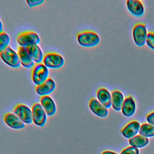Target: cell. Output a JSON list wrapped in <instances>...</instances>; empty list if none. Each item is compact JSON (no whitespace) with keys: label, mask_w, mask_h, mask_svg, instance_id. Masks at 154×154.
I'll list each match as a JSON object with an SVG mask.
<instances>
[{"label":"cell","mask_w":154,"mask_h":154,"mask_svg":"<svg viewBox=\"0 0 154 154\" xmlns=\"http://www.w3.org/2000/svg\"><path fill=\"white\" fill-rule=\"evenodd\" d=\"M43 64L50 69H60L64 64V57L60 54L55 52H49L44 55Z\"/></svg>","instance_id":"4"},{"label":"cell","mask_w":154,"mask_h":154,"mask_svg":"<svg viewBox=\"0 0 154 154\" xmlns=\"http://www.w3.org/2000/svg\"><path fill=\"white\" fill-rule=\"evenodd\" d=\"M140 126V123L137 121L130 122L121 130V132L123 137L130 139L135 136L139 132Z\"/></svg>","instance_id":"15"},{"label":"cell","mask_w":154,"mask_h":154,"mask_svg":"<svg viewBox=\"0 0 154 154\" xmlns=\"http://www.w3.org/2000/svg\"><path fill=\"white\" fill-rule=\"evenodd\" d=\"M76 39L79 45L91 48L99 45L100 43V37L97 32L93 31H83L76 34Z\"/></svg>","instance_id":"1"},{"label":"cell","mask_w":154,"mask_h":154,"mask_svg":"<svg viewBox=\"0 0 154 154\" xmlns=\"http://www.w3.org/2000/svg\"><path fill=\"white\" fill-rule=\"evenodd\" d=\"M40 104L45 111L48 116H52L57 112V106L53 99L49 95L41 96Z\"/></svg>","instance_id":"11"},{"label":"cell","mask_w":154,"mask_h":154,"mask_svg":"<svg viewBox=\"0 0 154 154\" xmlns=\"http://www.w3.org/2000/svg\"><path fill=\"white\" fill-rule=\"evenodd\" d=\"M149 139L141 135H137L131 138L129 140V144L131 146L136 148H141L147 146L149 143Z\"/></svg>","instance_id":"20"},{"label":"cell","mask_w":154,"mask_h":154,"mask_svg":"<svg viewBox=\"0 0 154 154\" xmlns=\"http://www.w3.org/2000/svg\"><path fill=\"white\" fill-rule=\"evenodd\" d=\"M139 133L146 138L154 137V126L149 123H143L140 126Z\"/></svg>","instance_id":"21"},{"label":"cell","mask_w":154,"mask_h":154,"mask_svg":"<svg viewBox=\"0 0 154 154\" xmlns=\"http://www.w3.org/2000/svg\"><path fill=\"white\" fill-rule=\"evenodd\" d=\"M101 154H117V153L116 152H112V151H109V150H106V151H104Z\"/></svg>","instance_id":"27"},{"label":"cell","mask_w":154,"mask_h":154,"mask_svg":"<svg viewBox=\"0 0 154 154\" xmlns=\"http://www.w3.org/2000/svg\"><path fill=\"white\" fill-rule=\"evenodd\" d=\"M0 58L11 67L17 68L20 66L17 52L9 46L0 52Z\"/></svg>","instance_id":"5"},{"label":"cell","mask_w":154,"mask_h":154,"mask_svg":"<svg viewBox=\"0 0 154 154\" xmlns=\"http://www.w3.org/2000/svg\"><path fill=\"white\" fill-rule=\"evenodd\" d=\"M15 114L25 124H31L32 122V111L30 108L23 103H19L15 105L13 109Z\"/></svg>","instance_id":"7"},{"label":"cell","mask_w":154,"mask_h":154,"mask_svg":"<svg viewBox=\"0 0 154 154\" xmlns=\"http://www.w3.org/2000/svg\"><path fill=\"white\" fill-rule=\"evenodd\" d=\"M16 41L19 46L26 48L33 45H38L40 42V37L36 32L25 31L17 34Z\"/></svg>","instance_id":"2"},{"label":"cell","mask_w":154,"mask_h":154,"mask_svg":"<svg viewBox=\"0 0 154 154\" xmlns=\"http://www.w3.org/2000/svg\"><path fill=\"white\" fill-rule=\"evenodd\" d=\"M2 31H3V24H2V22L0 19V32Z\"/></svg>","instance_id":"28"},{"label":"cell","mask_w":154,"mask_h":154,"mask_svg":"<svg viewBox=\"0 0 154 154\" xmlns=\"http://www.w3.org/2000/svg\"><path fill=\"white\" fill-rule=\"evenodd\" d=\"M124 102V97L121 91L114 90L111 93V106L117 111L122 110Z\"/></svg>","instance_id":"19"},{"label":"cell","mask_w":154,"mask_h":154,"mask_svg":"<svg viewBox=\"0 0 154 154\" xmlns=\"http://www.w3.org/2000/svg\"><path fill=\"white\" fill-rule=\"evenodd\" d=\"M97 98L106 108H109L111 106V95L109 91L105 88H100L97 90Z\"/></svg>","instance_id":"17"},{"label":"cell","mask_w":154,"mask_h":154,"mask_svg":"<svg viewBox=\"0 0 154 154\" xmlns=\"http://www.w3.org/2000/svg\"><path fill=\"white\" fill-rule=\"evenodd\" d=\"M55 82L51 78L49 77L44 82L40 85H36L35 90L38 95L43 96L51 94L55 90Z\"/></svg>","instance_id":"9"},{"label":"cell","mask_w":154,"mask_h":154,"mask_svg":"<svg viewBox=\"0 0 154 154\" xmlns=\"http://www.w3.org/2000/svg\"><path fill=\"white\" fill-rule=\"evenodd\" d=\"M49 69L43 63H36L32 67L31 79L36 85L44 82L49 78Z\"/></svg>","instance_id":"3"},{"label":"cell","mask_w":154,"mask_h":154,"mask_svg":"<svg viewBox=\"0 0 154 154\" xmlns=\"http://www.w3.org/2000/svg\"><path fill=\"white\" fill-rule=\"evenodd\" d=\"M5 123L14 129H22L25 128V123L13 112H7L3 117Z\"/></svg>","instance_id":"10"},{"label":"cell","mask_w":154,"mask_h":154,"mask_svg":"<svg viewBox=\"0 0 154 154\" xmlns=\"http://www.w3.org/2000/svg\"><path fill=\"white\" fill-rule=\"evenodd\" d=\"M147 32L146 25L143 23H137L132 30L133 39L135 45L138 46H143L146 44Z\"/></svg>","instance_id":"8"},{"label":"cell","mask_w":154,"mask_h":154,"mask_svg":"<svg viewBox=\"0 0 154 154\" xmlns=\"http://www.w3.org/2000/svg\"><path fill=\"white\" fill-rule=\"evenodd\" d=\"M25 48L34 63H41V62L43 61L44 55L42 50L38 45L28 46H26Z\"/></svg>","instance_id":"18"},{"label":"cell","mask_w":154,"mask_h":154,"mask_svg":"<svg viewBox=\"0 0 154 154\" xmlns=\"http://www.w3.org/2000/svg\"><path fill=\"white\" fill-rule=\"evenodd\" d=\"M17 54L20 64H22V66L25 68L29 69L35 65L34 61L25 47L19 46L17 48Z\"/></svg>","instance_id":"12"},{"label":"cell","mask_w":154,"mask_h":154,"mask_svg":"<svg viewBox=\"0 0 154 154\" xmlns=\"http://www.w3.org/2000/svg\"><path fill=\"white\" fill-rule=\"evenodd\" d=\"M90 110L95 115L100 117H105L108 114V111L98 100L95 98H91L88 103Z\"/></svg>","instance_id":"13"},{"label":"cell","mask_w":154,"mask_h":154,"mask_svg":"<svg viewBox=\"0 0 154 154\" xmlns=\"http://www.w3.org/2000/svg\"><path fill=\"white\" fill-rule=\"evenodd\" d=\"M10 42L9 35L5 31L0 32V52L8 46Z\"/></svg>","instance_id":"22"},{"label":"cell","mask_w":154,"mask_h":154,"mask_svg":"<svg viewBox=\"0 0 154 154\" xmlns=\"http://www.w3.org/2000/svg\"><path fill=\"white\" fill-rule=\"evenodd\" d=\"M31 111L33 123L39 127L44 126L46 123L48 116L40 103H34L32 105Z\"/></svg>","instance_id":"6"},{"label":"cell","mask_w":154,"mask_h":154,"mask_svg":"<svg viewBox=\"0 0 154 154\" xmlns=\"http://www.w3.org/2000/svg\"><path fill=\"white\" fill-rule=\"evenodd\" d=\"M135 109L136 103L132 96H130L126 97L124 100L122 107V112L123 114L126 117H131L135 113Z\"/></svg>","instance_id":"16"},{"label":"cell","mask_w":154,"mask_h":154,"mask_svg":"<svg viewBox=\"0 0 154 154\" xmlns=\"http://www.w3.org/2000/svg\"><path fill=\"white\" fill-rule=\"evenodd\" d=\"M29 7H34L42 5L45 1L44 0H27L26 1Z\"/></svg>","instance_id":"25"},{"label":"cell","mask_w":154,"mask_h":154,"mask_svg":"<svg viewBox=\"0 0 154 154\" xmlns=\"http://www.w3.org/2000/svg\"><path fill=\"white\" fill-rule=\"evenodd\" d=\"M126 5L129 11L136 17H141L144 13V7L140 1L128 0Z\"/></svg>","instance_id":"14"},{"label":"cell","mask_w":154,"mask_h":154,"mask_svg":"<svg viewBox=\"0 0 154 154\" xmlns=\"http://www.w3.org/2000/svg\"><path fill=\"white\" fill-rule=\"evenodd\" d=\"M146 119L149 124L154 126V111L149 114L146 117Z\"/></svg>","instance_id":"26"},{"label":"cell","mask_w":154,"mask_h":154,"mask_svg":"<svg viewBox=\"0 0 154 154\" xmlns=\"http://www.w3.org/2000/svg\"><path fill=\"white\" fill-rule=\"evenodd\" d=\"M120 154H139V150L133 146H129L123 149Z\"/></svg>","instance_id":"24"},{"label":"cell","mask_w":154,"mask_h":154,"mask_svg":"<svg viewBox=\"0 0 154 154\" xmlns=\"http://www.w3.org/2000/svg\"><path fill=\"white\" fill-rule=\"evenodd\" d=\"M146 43L150 49L154 51V32H149L147 33Z\"/></svg>","instance_id":"23"}]
</instances>
